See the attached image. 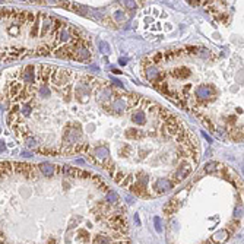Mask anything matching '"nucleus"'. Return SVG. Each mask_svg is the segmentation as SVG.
<instances>
[{
	"mask_svg": "<svg viewBox=\"0 0 244 244\" xmlns=\"http://www.w3.org/2000/svg\"><path fill=\"white\" fill-rule=\"evenodd\" d=\"M72 78H73L72 70L54 67V70L50 76V81L56 88H66V86H69V82L72 81Z\"/></svg>",
	"mask_w": 244,
	"mask_h": 244,
	"instance_id": "f257e3e1",
	"label": "nucleus"
},
{
	"mask_svg": "<svg viewBox=\"0 0 244 244\" xmlns=\"http://www.w3.org/2000/svg\"><path fill=\"white\" fill-rule=\"evenodd\" d=\"M193 171V162L189 161V160H184L183 162L177 167V170L174 171V175H172V184H178L181 183L184 178L189 177V174Z\"/></svg>",
	"mask_w": 244,
	"mask_h": 244,
	"instance_id": "f03ea898",
	"label": "nucleus"
},
{
	"mask_svg": "<svg viewBox=\"0 0 244 244\" xmlns=\"http://www.w3.org/2000/svg\"><path fill=\"white\" fill-rule=\"evenodd\" d=\"M174 187L172 181L168 180V178H158L154 184V190H155V195H164L167 193L168 190H171Z\"/></svg>",
	"mask_w": 244,
	"mask_h": 244,
	"instance_id": "7ed1b4c3",
	"label": "nucleus"
},
{
	"mask_svg": "<svg viewBox=\"0 0 244 244\" xmlns=\"http://www.w3.org/2000/svg\"><path fill=\"white\" fill-rule=\"evenodd\" d=\"M72 60L78 62H89L91 60V50L88 47H79L72 53Z\"/></svg>",
	"mask_w": 244,
	"mask_h": 244,
	"instance_id": "20e7f679",
	"label": "nucleus"
},
{
	"mask_svg": "<svg viewBox=\"0 0 244 244\" xmlns=\"http://www.w3.org/2000/svg\"><path fill=\"white\" fill-rule=\"evenodd\" d=\"M215 92V88L210 86V85H200L196 91H195V95L199 98V99H203V98H208L210 97V94Z\"/></svg>",
	"mask_w": 244,
	"mask_h": 244,
	"instance_id": "39448f33",
	"label": "nucleus"
},
{
	"mask_svg": "<svg viewBox=\"0 0 244 244\" xmlns=\"http://www.w3.org/2000/svg\"><path fill=\"white\" fill-rule=\"evenodd\" d=\"M129 189H130V192H132L133 195H136V196H139V197H151V196H152V195H149L148 187H143V186H140V184H137V183L130 184Z\"/></svg>",
	"mask_w": 244,
	"mask_h": 244,
	"instance_id": "423d86ee",
	"label": "nucleus"
},
{
	"mask_svg": "<svg viewBox=\"0 0 244 244\" xmlns=\"http://www.w3.org/2000/svg\"><path fill=\"white\" fill-rule=\"evenodd\" d=\"M110 107L113 108V110H111L113 114H122V113H124V111L127 110V105H126V102H124L123 98H116V99L111 102Z\"/></svg>",
	"mask_w": 244,
	"mask_h": 244,
	"instance_id": "0eeeda50",
	"label": "nucleus"
},
{
	"mask_svg": "<svg viewBox=\"0 0 244 244\" xmlns=\"http://www.w3.org/2000/svg\"><path fill=\"white\" fill-rule=\"evenodd\" d=\"M40 171L45 175V177H53L60 168L57 165H53V164H48V162H44V164H40Z\"/></svg>",
	"mask_w": 244,
	"mask_h": 244,
	"instance_id": "6e6552de",
	"label": "nucleus"
},
{
	"mask_svg": "<svg viewBox=\"0 0 244 244\" xmlns=\"http://www.w3.org/2000/svg\"><path fill=\"white\" fill-rule=\"evenodd\" d=\"M89 92H91V86L88 85H78L76 88V98H79L82 102L86 101V97H89Z\"/></svg>",
	"mask_w": 244,
	"mask_h": 244,
	"instance_id": "1a4fd4ad",
	"label": "nucleus"
},
{
	"mask_svg": "<svg viewBox=\"0 0 244 244\" xmlns=\"http://www.w3.org/2000/svg\"><path fill=\"white\" fill-rule=\"evenodd\" d=\"M123 99H126V105L127 108H136L140 102V97L139 95H135V94H127V97H124Z\"/></svg>",
	"mask_w": 244,
	"mask_h": 244,
	"instance_id": "9d476101",
	"label": "nucleus"
},
{
	"mask_svg": "<svg viewBox=\"0 0 244 244\" xmlns=\"http://www.w3.org/2000/svg\"><path fill=\"white\" fill-rule=\"evenodd\" d=\"M132 120L137 124H145L146 123V113L142 108H136L132 114Z\"/></svg>",
	"mask_w": 244,
	"mask_h": 244,
	"instance_id": "9b49d317",
	"label": "nucleus"
},
{
	"mask_svg": "<svg viewBox=\"0 0 244 244\" xmlns=\"http://www.w3.org/2000/svg\"><path fill=\"white\" fill-rule=\"evenodd\" d=\"M146 78H148V81L152 82V83H158L160 70H158L155 66H149V67L146 69Z\"/></svg>",
	"mask_w": 244,
	"mask_h": 244,
	"instance_id": "f8f14e48",
	"label": "nucleus"
},
{
	"mask_svg": "<svg viewBox=\"0 0 244 244\" xmlns=\"http://www.w3.org/2000/svg\"><path fill=\"white\" fill-rule=\"evenodd\" d=\"M81 168H78V167H70V165H66L64 168H63V172L66 174V175H69V177H72V178H79L81 177Z\"/></svg>",
	"mask_w": 244,
	"mask_h": 244,
	"instance_id": "ddd939ff",
	"label": "nucleus"
},
{
	"mask_svg": "<svg viewBox=\"0 0 244 244\" xmlns=\"http://www.w3.org/2000/svg\"><path fill=\"white\" fill-rule=\"evenodd\" d=\"M0 171L3 172L4 177H9L13 174V162L12 161H3L0 162Z\"/></svg>",
	"mask_w": 244,
	"mask_h": 244,
	"instance_id": "4468645a",
	"label": "nucleus"
},
{
	"mask_svg": "<svg viewBox=\"0 0 244 244\" xmlns=\"http://www.w3.org/2000/svg\"><path fill=\"white\" fill-rule=\"evenodd\" d=\"M230 137H231L233 140H235V142L243 140V127H241V129H240V127L231 129V130H230Z\"/></svg>",
	"mask_w": 244,
	"mask_h": 244,
	"instance_id": "2eb2a0df",
	"label": "nucleus"
},
{
	"mask_svg": "<svg viewBox=\"0 0 244 244\" xmlns=\"http://www.w3.org/2000/svg\"><path fill=\"white\" fill-rule=\"evenodd\" d=\"M38 16L35 18V22H34V25H32V29H31V37L32 38H35V37H38L40 35V18H41V13H37Z\"/></svg>",
	"mask_w": 244,
	"mask_h": 244,
	"instance_id": "dca6fc26",
	"label": "nucleus"
},
{
	"mask_svg": "<svg viewBox=\"0 0 244 244\" xmlns=\"http://www.w3.org/2000/svg\"><path fill=\"white\" fill-rule=\"evenodd\" d=\"M37 152H38V154H42V155H51V157L60 155V154H59V149H54V148H38Z\"/></svg>",
	"mask_w": 244,
	"mask_h": 244,
	"instance_id": "f3484780",
	"label": "nucleus"
},
{
	"mask_svg": "<svg viewBox=\"0 0 244 244\" xmlns=\"http://www.w3.org/2000/svg\"><path fill=\"white\" fill-rule=\"evenodd\" d=\"M95 157H97V158H101L102 161L107 160V158H108V149H107V146L97 148V149H95Z\"/></svg>",
	"mask_w": 244,
	"mask_h": 244,
	"instance_id": "a211bd4d",
	"label": "nucleus"
},
{
	"mask_svg": "<svg viewBox=\"0 0 244 244\" xmlns=\"http://www.w3.org/2000/svg\"><path fill=\"white\" fill-rule=\"evenodd\" d=\"M119 200V195L116 193V192H107V203L111 205V203H116Z\"/></svg>",
	"mask_w": 244,
	"mask_h": 244,
	"instance_id": "6ab92c4d",
	"label": "nucleus"
},
{
	"mask_svg": "<svg viewBox=\"0 0 244 244\" xmlns=\"http://www.w3.org/2000/svg\"><path fill=\"white\" fill-rule=\"evenodd\" d=\"M218 168H219L218 162H208L206 165H205V172H206V174H210V172L216 171Z\"/></svg>",
	"mask_w": 244,
	"mask_h": 244,
	"instance_id": "aec40b11",
	"label": "nucleus"
},
{
	"mask_svg": "<svg viewBox=\"0 0 244 244\" xmlns=\"http://www.w3.org/2000/svg\"><path fill=\"white\" fill-rule=\"evenodd\" d=\"M113 178H114L116 183H119V184L122 186V183L124 181V178H126V174H124L123 171H117V172L113 174Z\"/></svg>",
	"mask_w": 244,
	"mask_h": 244,
	"instance_id": "412c9836",
	"label": "nucleus"
},
{
	"mask_svg": "<svg viewBox=\"0 0 244 244\" xmlns=\"http://www.w3.org/2000/svg\"><path fill=\"white\" fill-rule=\"evenodd\" d=\"M124 136H126L127 139H136V137L139 136V130H135V129H130V130H127V132L124 133Z\"/></svg>",
	"mask_w": 244,
	"mask_h": 244,
	"instance_id": "4be33fe9",
	"label": "nucleus"
},
{
	"mask_svg": "<svg viewBox=\"0 0 244 244\" xmlns=\"http://www.w3.org/2000/svg\"><path fill=\"white\" fill-rule=\"evenodd\" d=\"M151 60H152L154 64H158V63H161V62L164 60V54L162 53H155V54L151 57Z\"/></svg>",
	"mask_w": 244,
	"mask_h": 244,
	"instance_id": "5701e85b",
	"label": "nucleus"
},
{
	"mask_svg": "<svg viewBox=\"0 0 244 244\" xmlns=\"http://www.w3.org/2000/svg\"><path fill=\"white\" fill-rule=\"evenodd\" d=\"M50 94H51V91H50V88L47 86V85H41V88H40V95L41 97H50Z\"/></svg>",
	"mask_w": 244,
	"mask_h": 244,
	"instance_id": "b1692460",
	"label": "nucleus"
},
{
	"mask_svg": "<svg viewBox=\"0 0 244 244\" xmlns=\"http://www.w3.org/2000/svg\"><path fill=\"white\" fill-rule=\"evenodd\" d=\"M99 50L102 51V54H108V53H110V45H108L105 41H101V42H99Z\"/></svg>",
	"mask_w": 244,
	"mask_h": 244,
	"instance_id": "393cba45",
	"label": "nucleus"
},
{
	"mask_svg": "<svg viewBox=\"0 0 244 244\" xmlns=\"http://www.w3.org/2000/svg\"><path fill=\"white\" fill-rule=\"evenodd\" d=\"M225 235H228V233L227 231H221V233H218V234H215V237H213V240L215 241H224L227 237Z\"/></svg>",
	"mask_w": 244,
	"mask_h": 244,
	"instance_id": "a878e982",
	"label": "nucleus"
},
{
	"mask_svg": "<svg viewBox=\"0 0 244 244\" xmlns=\"http://www.w3.org/2000/svg\"><path fill=\"white\" fill-rule=\"evenodd\" d=\"M123 6H124L126 9H130V10H133V9L137 7L136 1H123Z\"/></svg>",
	"mask_w": 244,
	"mask_h": 244,
	"instance_id": "bb28decb",
	"label": "nucleus"
},
{
	"mask_svg": "<svg viewBox=\"0 0 244 244\" xmlns=\"http://www.w3.org/2000/svg\"><path fill=\"white\" fill-rule=\"evenodd\" d=\"M202 123H203V126L206 127V129H208V130H210V132H213V130H215L213 124L210 123V120H209V119H203V120H202Z\"/></svg>",
	"mask_w": 244,
	"mask_h": 244,
	"instance_id": "cd10ccee",
	"label": "nucleus"
},
{
	"mask_svg": "<svg viewBox=\"0 0 244 244\" xmlns=\"http://www.w3.org/2000/svg\"><path fill=\"white\" fill-rule=\"evenodd\" d=\"M37 145V139L35 137H26V146L28 148H34Z\"/></svg>",
	"mask_w": 244,
	"mask_h": 244,
	"instance_id": "c85d7f7f",
	"label": "nucleus"
},
{
	"mask_svg": "<svg viewBox=\"0 0 244 244\" xmlns=\"http://www.w3.org/2000/svg\"><path fill=\"white\" fill-rule=\"evenodd\" d=\"M132 151H133V149H132V146H130V145H127V143H126V145H124V146H123V148H122V151H120V154H124V155H126V157H127V154H130V152H132Z\"/></svg>",
	"mask_w": 244,
	"mask_h": 244,
	"instance_id": "c756f323",
	"label": "nucleus"
},
{
	"mask_svg": "<svg viewBox=\"0 0 244 244\" xmlns=\"http://www.w3.org/2000/svg\"><path fill=\"white\" fill-rule=\"evenodd\" d=\"M199 50L196 48V47H187L186 50H184V53H189V54H196Z\"/></svg>",
	"mask_w": 244,
	"mask_h": 244,
	"instance_id": "7c9ffc66",
	"label": "nucleus"
},
{
	"mask_svg": "<svg viewBox=\"0 0 244 244\" xmlns=\"http://www.w3.org/2000/svg\"><path fill=\"white\" fill-rule=\"evenodd\" d=\"M7 32H9L10 35H16V34L19 32V26H12V28H10Z\"/></svg>",
	"mask_w": 244,
	"mask_h": 244,
	"instance_id": "2f4dec72",
	"label": "nucleus"
},
{
	"mask_svg": "<svg viewBox=\"0 0 244 244\" xmlns=\"http://www.w3.org/2000/svg\"><path fill=\"white\" fill-rule=\"evenodd\" d=\"M116 19L117 21H124L126 19V15L123 12H116Z\"/></svg>",
	"mask_w": 244,
	"mask_h": 244,
	"instance_id": "473e14b6",
	"label": "nucleus"
},
{
	"mask_svg": "<svg viewBox=\"0 0 244 244\" xmlns=\"http://www.w3.org/2000/svg\"><path fill=\"white\" fill-rule=\"evenodd\" d=\"M3 151H6V145H4V142L0 140V152H3Z\"/></svg>",
	"mask_w": 244,
	"mask_h": 244,
	"instance_id": "72a5a7b5",
	"label": "nucleus"
},
{
	"mask_svg": "<svg viewBox=\"0 0 244 244\" xmlns=\"http://www.w3.org/2000/svg\"><path fill=\"white\" fill-rule=\"evenodd\" d=\"M155 224H157V230L161 231V225H160V219L158 218H155Z\"/></svg>",
	"mask_w": 244,
	"mask_h": 244,
	"instance_id": "f704fd0d",
	"label": "nucleus"
},
{
	"mask_svg": "<svg viewBox=\"0 0 244 244\" xmlns=\"http://www.w3.org/2000/svg\"><path fill=\"white\" fill-rule=\"evenodd\" d=\"M122 66H124V64H127V59H120V62H119Z\"/></svg>",
	"mask_w": 244,
	"mask_h": 244,
	"instance_id": "c9c22d12",
	"label": "nucleus"
},
{
	"mask_svg": "<svg viewBox=\"0 0 244 244\" xmlns=\"http://www.w3.org/2000/svg\"><path fill=\"white\" fill-rule=\"evenodd\" d=\"M113 82L117 85V86H122V82H119V81H116V79H113Z\"/></svg>",
	"mask_w": 244,
	"mask_h": 244,
	"instance_id": "e433bc0d",
	"label": "nucleus"
},
{
	"mask_svg": "<svg viewBox=\"0 0 244 244\" xmlns=\"http://www.w3.org/2000/svg\"><path fill=\"white\" fill-rule=\"evenodd\" d=\"M22 155L24 157H31V154H28V152H22Z\"/></svg>",
	"mask_w": 244,
	"mask_h": 244,
	"instance_id": "4c0bfd02",
	"label": "nucleus"
},
{
	"mask_svg": "<svg viewBox=\"0 0 244 244\" xmlns=\"http://www.w3.org/2000/svg\"><path fill=\"white\" fill-rule=\"evenodd\" d=\"M3 177H4V175H3V172H1V171H0V180H1V178H3Z\"/></svg>",
	"mask_w": 244,
	"mask_h": 244,
	"instance_id": "58836bf2",
	"label": "nucleus"
},
{
	"mask_svg": "<svg viewBox=\"0 0 244 244\" xmlns=\"http://www.w3.org/2000/svg\"><path fill=\"white\" fill-rule=\"evenodd\" d=\"M0 244H3V243H1V241H0Z\"/></svg>",
	"mask_w": 244,
	"mask_h": 244,
	"instance_id": "ea45409f",
	"label": "nucleus"
}]
</instances>
